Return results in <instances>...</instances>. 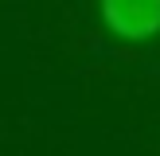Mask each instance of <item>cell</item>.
Instances as JSON below:
<instances>
[{"label": "cell", "mask_w": 160, "mask_h": 156, "mask_svg": "<svg viewBox=\"0 0 160 156\" xmlns=\"http://www.w3.org/2000/svg\"><path fill=\"white\" fill-rule=\"evenodd\" d=\"M102 23L125 43L160 35V0H102Z\"/></svg>", "instance_id": "1"}]
</instances>
